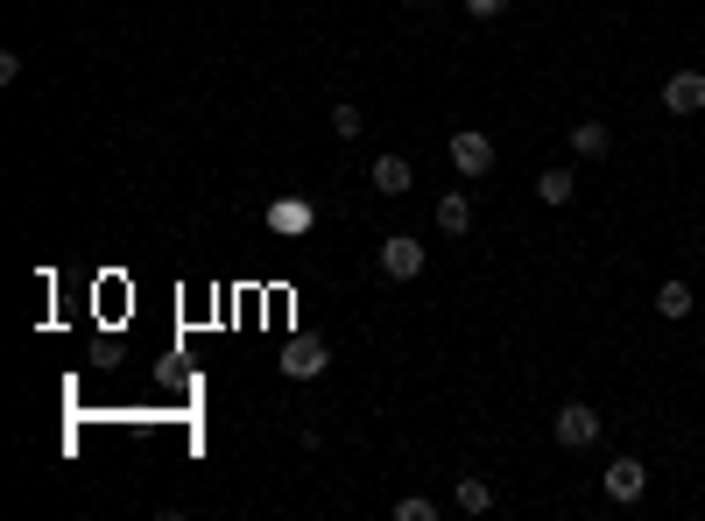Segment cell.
Listing matches in <instances>:
<instances>
[{
  "instance_id": "5",
  "label": "cell",
  "mask_w": 705,
  "mask_h": 521,
  "mask_svg": "<svg viewBox=\"0 0 705 521\" xmlns=\"http://www.w3.org/2000/svg\"><path fill=\"white\" fill-rule=\"evenodd\" d=\"M452 169H459V177H487V169H494V142H487L480 127L452 134Z\"/></svg>"
},
{
  "instance_id": "12",
  "label": "cell",
  "mask_w": 705,
  "mask_h": 521,
  "mask_svg": "<svg viewBox=\"0 0 705 521\" xmlns=\"http://www.w3.org/2000/svg\"><path fill=\"white\" fill-rule=\"evenodd\" d=\"M452 508H459V514H487V508H494V487H487V479H459Z\"/></svg>"
},
{
  "instance_id": "11",
  "label": "cell",
  "mask_w": 705,
  "mask_h": 521,
  "mask_svg": "<svg viewBox=\"0 0 705 521\" xmlns=\"http://www.w3.org/2000/svg\"><path fill=\"white\" fill-rule=\"evenodd\" d=\"M537 198H543V205H571V198H579V177H571V169H543V177H537Z\"/></svg>"
},
{
  "instance_id": "15",
  "label": "cell",
  "mask_w": 705,
  "mask_h": 521,
  "mask_svg": "<svg viewBox=\"0 0 705 521\" xmlns=\"http://www.w3.org/2000/svg\"><path fill=\"white\" fill-rule=\"evenodd\" d=\"M466 14H473V22H501L508 0H466Z\"/></svg>"
},
{
  "instance_id": "6",
  "label": "cell",
  "mask_w": 705,
  "mask_h": 521,
  "mask_svg": "<svg viewBox=\"0 0 705 521\" xmlns=\"http://www.w3.org/2000/svg\"><path fill=\"white\" fill-rule=\"evenodd\" d=\"M437 233H445V240L473 233V198H466V190H445V198H437Z\"/></svg>"
},
{
  "instance_id": "14",
  "label": "cell",
  "mask_w": 705,
  "mask_h": 521,
  "mask_svg": "<svg viewBox=\"0 0 705 521\" xmlns=\"http://www.w3.org/2000/svg\"><path fill=\"white\" fill-rule=\"evenodd\" d=\"M395 521H437V500H424V493H403V500H395Z\"/></svg>"
},
{
  "instance_id": "9",
  "label": "cell",
  "mask_w": 705,
  "mask_h": 521,
  "mask_svg": "<svg viewBox=\"0 0 705 521\" xmlns=\"http://www.w3.org/2000/svg\"><path fill=\"white\" fill-rule=\"evenodd\" d=\"M409 177H416L409 156H374V190H381V198H403Z\"/></svg>"
},
{
  "instance_id": "16",
  "label": "cell",
  "mask_w": 705,
  "mask_h": 521,
  "mask_svg": "<svg viewBox=\"0 0 705 521\" xmlns=\"http://www.w3.org/2000/svg\"><path fill=\"white\" fill-rule=\"evenodd\" d=\"M409 8H437V0H409Z\"/></svg>"
},
{
  "instance_id": "8",
  "label": "cell",
  "mask_w": 705,
  "mask_h": 521,
  "mask_svg": "<svg viewBox=\"0 0 705 521\" xmlns=\"http://www.w3.org/2000/svg\"><path fill=\"white\" fill-rule=\"evenodd\" d=\"M606 148H614V134H606V121H579V127H571V156H585V163H606Z\"/></svg>"
},
{
  "instance_id": "4",
  "label": "cell",
  "mask_w": 705,
  "mask_h": 521,
  "mask_svg": "<svg viewBox=\"0 0 705 521\" xmlns=\"http://www.w3.org/2000/svg\"><path fill=\"white\" fill-rule=\"evenodd\" d=\"M642 493H650V466H642V458H606V500L635 508Z\"/></svg>"
},
{
  "instance_id": "3",
  "label": "cell",
  "mask_w": 705,
  "mask_h": 521,
  "mask_svg": "<svg viewBox=\"0 0 705 521\" xmlns=\"http://www.w3.org/2000/svg\"><path fill=\"white\" fill-rule=\"evenodd\" d=\"M663 113H677V121L705 113V71H671L663 79Z\"/></svg>"
},
{
  "instance_id": "1",
  "label": "cell",
  "mask_w": 705,
  "mask_h": 521,
  "mask_svg": "<svg viewBox=\"0 0 705 521\" xmlns=\"http://www.w3.org/2000/svg\"><path fill=\"white\" fill-rule=\"evenodd\" d=\"M600 430H606V416L593 409V402H564V409L550 416V437H558L564 451H593Z\"/></svg>"
},
{
  "instance_id": "10",
  "label": "cell",
  "mask_w": 705,
  "mask_h": 521,
  "mask_svg": "<svg viewBox=\"0 0 705 521\" xmlns=\"http://www.w3.org/2000/svg\"><path fill=\"white\" fill-rule=\"evenodd\" d=\"M656 311H663V317H671V324H684V317H692V311H698V296H692V282H663V289H656Z\"/></svg>"
},
{
  "instance_id": "7",
  "label": "cell",
  "mask_w": 705,
  "mask_h": 521,
  "mask_svg": "<svg viewBox=\"0 0 705 521\" xmlns=\"http://www.w3.org/2000/svg\"><path fill=\"white\" fill-rule=\"evenodd\" d=\"M325 366H332V353L311 345V338H297L290 353H282V374H290V381H311V374H325Z\"/></svg>"
},
{
  "instance_id": "2",
  "label": "cell",
  "mask_w": 705,
  "mask_h": 521,
  "mask_svg": "<svg viewBox=\"0 0 705 521\" xmlns=\"http://www.w3.org/2000/svg\"><path fill=\"white\" fill-rule=\"evenodd\" d=\"M424 240H416V233H388V240H381V275H388V282H416V275H424Z\"/></svg>"
},
{
  "instance_id": "13",
  "label": "cell",
  "mask_w": 705,
  "mask_h": 521,
  "mask_svg": "<svg viewBox=\"0 0 705 521\" xmlns=\"http://www.w3.org/2000/svg\"><path fill=\"white\" fill-rule=\"evenodd\" d=\"M332 134H339V142H360V134H367V113H360V106H332Z\"/></svg>"
}]
</instances>
